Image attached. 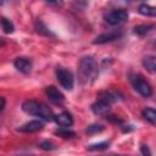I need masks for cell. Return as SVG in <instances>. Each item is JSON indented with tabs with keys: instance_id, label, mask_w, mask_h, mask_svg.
I'll return each instance as SVG.
<instances>
[{
	"instance_id": "1",
	"label": "cell",
	"mask_w": 156,
	"mask_h": 156,
	"mask_svg": "<svg viewBox=\"0 0 156 156\" xmlns=\"http://www.w3.org/2000/svg\"><path fill=\"white\" fill-rule=\"evenodd\" d=\"M99 76V67L93 56H84L78 65V78L82 84H91Z\"/></svg>"
},
{
	"instance_id": "2",
	"label": "cell",
	"mask_w": 156,
	"mask_h": 156,
	"mask_svg": "<svg viewBox=\"0 0 156 156\" xmlns=\"http://www.w3.org/2000/svg\"><path fill=\"white\" fill-rule=\"evenodd\" d=\"M22 110L32 116H38L45 121H52L54 119V113L51 111V108L43 104V102H38L35 100H27L22 104Z\"/></svg>"
},
{
	"instance_id": "3",
	"label": "cell",
	"mask_w": 156,
	"mask_h": 156,
	"mask_svg": "<svg viewBox=\"0 0 156 156\" xmlns=\"http://www.w3.org/2000/svg\"><path fill=\"white\" fill-rule=\"evenodd\" d=\"M56 77L58 83L66 89V90H72L73 85H74V79H73V74L71 73V71L58 67L56 69Z\"/></svg>"
},
{
	"instance_id": "4",
	"label": "cell",
	"mask_w": 156,
	"mask_h": 156,
	"mask_svg": "<svg viewBox=\"0 0 156 156\" xmlns=\"http://www.w3.org/2000/svg\"><path fill=\"white\" fill-rule=\"evenodd\" d=\"M130 80H132V84H133L134 89H135L141 96L149 98V96L152 94V89H151L150 84H149L145 79H143L140 76H134Z\"/></svg>"
},
{
	"instance_id": "5",
	"label": "cell",
	"mask_w": 156,
	"mask_h": 156,
	"mask_svg": "<svg viewBox=\"0 0 156 156\" xmlns=\"http://www.w3.org/2000/svg\"><path fill=\"white\" fill-rule=\"evenodd\" d=\"M105 20L112 26H118V24H121L128 20V12L123 9L113 10V11H110L105 15Z\"/></svg>"
},
{
	"instance_id": "6",
	"label": "cell",
	"mask_w": 156,
	"mask_h": 156,
	"mask_svg": "<svg viewBox=\"0 0 156 156\" xmlns=\"http://www.w3.org/2000/svg\"><path fill=\"white\" fill-rule=\"evenodd\" d=\"M122 35H123V33L119 29L118 30H113V32H108V33H104V34L98 35L93 43L94 44H105V43H108V41L119 39Z\"/></svg>"
},
{
	"instance_id": "7",
	"label": "cell",
	"mask_w": 156,
	"mask_h": 156,
	"mask_svg": "<svg viewBox=\"0 0 156 156\" xmlns=\"http://www.w3.org/2000/svg\"><path fill=\"white\" fill-rule=\"evenodd\" d=\"M44 128V123L39 119H34V121H29L26 124H23L22 127L18 128L20 132L23 133H37L39 130H41Z\"/></svg>"
},
{
	"instance_id": "8",
	"label": "cell",
	"mask_w": 156,
	"mask_h": 156,
	"mask_svg": "<svg viewBox=\"0 0 156 156\" xmlns=\"http://www.w3.org/2000/svg\"><path fill=\"white\" fill-rule=\"evenodd\" d=\"M54 121L62 128H67V127H71L73 124V117L69 112H61L56 116H54Z\"/></svg>"
},
{
	"instance_id": "9",
	"label": "cell",
	"mask_w": 156,
	"mask_h": 156,
	"mask_svg": "<svg viewBox=\"0 0 156 156\" xmlns=\"http://www.w3.org/2000/svg\"><path fill=\"white\" fill-rule=\"evenodd\" d=\"M45 93H46L48 98H49L52 102H62V101H65V95H63L56 87H54V85L46 87Z\"/></svg>"
},
{
	"instance_id": "10",
	"label": "cell",
	"mask_w": 156,
	"mask_h": 156,
	"mask_svg": "<svg viewBox=\"0 0 156 156\" xmlns=\"http://www.w3.org/2000/svg\"><path fill=\"white\" fill-rule=\"evenodd\" d=\"M91 111L98 116H105L110 111V104L104 100H98L91 105Z\"/></svg>"
},
{
	"instance_id": "11",
	"label": "cell",
	"mask_w": 156,
	"mask_h": 156,
	"mask_svg": "<svg viewBox=\"0 0 156 156\" xmlns=\"http://www.w3.org/2000/svg\"><path fill=\"white\" fill-rule=\"evenodd\" d=\"M15 67L20 72H22L24 74H28L32 71V62L26 57H18V58L15 60Z\"/></svg>"
},
{
	"instance_id": "12",
	"label": "cell",
	"mask_w": 156,
	"mask_h": 156,
	"mask_svg": "<svg viewBox=\"0 0 156 156\" xmlns=\"http://www.w3.org/2000/svg\"><path fill=\"white\" fill-rule=\"evenodd\" d=\"M138 11H139L140 15H144V16H147V17H155L156 16V9L154 6L147 5V4H141L138 7Z\"/></svg>"
},
{
	"instance_id": "13",
	"label": "cell",
	"mask_w": 156,
	"mask_h": 156,
	"mask_svg": "<svg viewBox=\"0 0 156 156\" xmlns=\"http://www.w3.org/2000/svg\"><path fill=\"white\" fill-rule=\"evenodd\" d=\"M143 66L151 73L156 71V58L155 56H145L143 58Z\"/></svg>"
},
{
	"instance_id": "14",
	"label": "cell",
	"mask_w": 156,
	"mask_h": 156,
	"mask_svg": "<svg viewBox=\"0 0 156 156\" xmlns=\"http://www.w3.org/2000/svg\"><path fill=\"white\" fill-rule=\"evenodd\" d=\"M152 28H154L152 24H139V26H135V27H134L133 32H134V34L143 37V35H145L146 33H149Z\"/></svg>"
},
{
	"instance_id": "15",
	"label": "cell",
	"mask_w": 156,
	"mask_h": 156,
	"mask_svg": "<svg viewBox=\"0 0 156 156\" xmlns=\"http://www.w3.org/2000/svg\"><path fill=\"white\" fill-rule=\"evenodd\" d=\"M35 30L39 33V34H43V35H46V37H55L54 33H51L48 27L41 22V21H37L35 22Z\"/></svg>"
},
{
	"instance_id": "16",
	"label": "cell",
	"mask_w": 156,
	"mask_h": 156,
	"mask_svg": "<svg viewBox=\"0 0 156 156\" xmlns=\"http://www.w3.org/2000/svg\"><path fill=\"white\" fill-rule=\"evenodd\" d=\"M143 116H144V118H145L147 122H150L151 124H155V123H156V111H155L154 108H151V107L145 108V110L143 111Z\"/></svg>"
},
{
	"instance_id": "17",
	"label": "cell",
	"mask_w": 156,
	"mask_h": 156,
	"mask_svg": "<svg viewBox=\"0 0 156 156\" xmlns=\"http://www.w3.org/2000/svg\"><path fill=\"white\" fill-rule=\"evenodd\" d=\"M0 23H1V27H2V30L5 32V33H7V34H10V33H12L13 30H15V27H13V23L10 21V20H7V18H5V17H2L1 20H0Z\"/></svg>"
},
{
	"instance_id": "18",
	"label": "cell",
	"mask_w": 156,
	"mask_h": 156,
	"mask_svg": "<svg viewBox=\"0 0 156 156\" xmlns=\"http://www.w3.org/2000/svg\"><path fill=\"white\" fill-rule=\"evenodd\" d=\"M98 98H99V100H104V101H106L107 104H111V102H113V101L116 100L115 95L111 94L110 91H100V93L98 94Z\"/></svg>"
},
{
	"instance_id": "19",
	"label": "cell",
	"mask_w": 156,
	"mask_h": 156,
	"mask_svg": "<svg viewBox=\"0 0 156 156\" xmlns=\"http://www.w3.org/2000/svg\"><path fill=\"white\" fill-rule=\"evenodd\" d=\"M55 134L58 135V136H61V138H66V139H71V138H74L76 136V133L72 132V130H69V129H67V128L58 129V130L55 132Z\"/></svg>"
},
{
	"instance_id": "20",
	"label": "cell",
	"mask_w": 156,
	"mask_h": 156,
	"mask_svg": "<svg viewBox=\"0 0 156 156\" xmlns=\"http://www.w3.org/2000/svg\"><path fill=\"white\" fill-rule=\"evenodd\" d=\"M110 145L108 141H101V143H98V144H93L90 146H88V150L90 151H96V150H105L107 149Z\"/></svg>"
},
{
	"instance_id": "21",
	"label": "cell",
	"mask_w": 156,
	"mask_h": 156,
	"mask_svg": "<svg viewBox=\"0 0 156 156\" xmlns=\"http://www.w3.org/2000/svg\"><path fill=\"white\" fill-rule=\"evenodd\" d=\"M102 130H104V126H101V124H91V126H89L87 128L85 132L88 134H95V133H100Z\"/></svg>"
},
{
	"instance_id": "22",
	"label": "cell",
	"mask_w": 156,
	"mask_h": 156,
	"mask_svg": "<svg viewBox=\"0 0 156 156\" xmlns=\"http://www.w3.org/2000/svg\"><path fill=\"white\" fill-rule=\"evenodd\" d=\"M106 119L110 122V123H113V124H122V119L115 115H110V116H106Z\"/></svg>"
},
{
	"instance_id": "23",
	"label": "cell",
	"mask_w": 156,
	"mask_h": 156,
	"mask_svg": "<svg viewBox=\"0 0 156 156\" xmlns=\"http://www.w3.org/2000/svg\"><path fill=\"white\" fill-rule=\"evenodd\" d=\"M43 150H54L55 149V146H54V144L51 143V141H43V143H40V145H39Z\"/></svg>"
},
{
	"instance_id": "24",
	"label": "cell",
	"mask_w": 156,
	"mask_h": 156,
	"mask_svg": "<svg viewBox=\"0 0 156 156\" xmlns=\"http://www.w3.org/2000/svg\"><path fill=\"white\" fill-rule=\"evenodd\" d=\"M140 150H141V154L145 155V156H150V155H151V151L149 150L147 145H144V144H143V145L140 146Z\"/></svg>"
},
{
	"instance_id": "25",
	"label": "cell",
	"mask_w": 156,
	"mask_h": 156,
	"mask_svg": "<svg viewBox=\"0 0 156 156\" xmlns=\"http://www.w3.org/2000/svg\"><path fill=\"white\" fill-rule=\"evenodd\" d=\"M5 105H6V100H5V98L0 96V111H2V110H4Z\"/></svg>"
},
{
	"instance_id": "26",
	"label": "cell",
	"mask_w": 156,
	"mask_h": 156,
	"mask_svg": "<svg viewBox=\"0 0 156 156\" xmlns=\"http://www.w3.org/2000/svg\"><path fill=\"white\" fill-rule=\"evenodd\" d=\"M45 1H48L50 4H55V5H61L63 0H45Z\"/></svg>"
},
{
	"instance_id": "27",
	"label": "cell",
	"mask_w": 156,
	"mask_h": 156,
	"mask_svg": "<svg viewBox=\"0 0 156 156\" xmlns=\"http://www.w3.org/2000/svg\"><path fill=\"white\" fill-rule=\"evenodd\" d=\"M141 1H143V0H141Z\"/></svg>"
}]
</instances>
